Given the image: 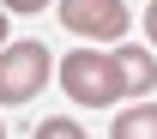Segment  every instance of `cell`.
<instances>
[{"label":"cell","mask_w":157,"mask_h":139,"mask_svg":"<svg viewBox=\"0 0 157 139\" xmlns=\"http://www.w3.org/2000/svg\"><path fill=\"white\" fill-rule=\"evenodd\" d=\"M6 37H12V30H6V12H0V48H6Z\"/></svg>","instance_id":"cell-9"},{"label":"cell","mask_w":157,"mask_h":139,"mask_svg":"<svg viewBox=\"0 0 157 139\" xmlns=\"http://www.w3.org/2000/svg\"><path fill=\"white\" fill-rule=\"evenodd\" d=\"M60 91L73 103H85V109H109V103L127 97L115 55H97V48H73V55L60 60Z\"/></svg>","instance_id":"cell-1"},{"label":"cell","mask_w":157,"mask_h":139,"mask_svg":"<svg viewBox=\"0 0 157 139\" xmlns=\"http://www.w3.org/2000/svg\"><path fill=\"white\" fill-rule=\"evenodd\" d=\"M115 67H121V85L133 91V97H145V91H157V60L139 48V42H121L115 48Z\"/></svg>","instance_id":"cell-4"},{"label":"cell","mask_w":157,"mask_h":139,"mask_svg":"<svg viewBox=\"0 0 157 139\" xmlns=\"http://www.w3.org/2000/svg\"><path fill=\"white\" fill-rule=\"evenodd\" d=\"M30 139H85V127L60 115V121H42V127H36V133H30Z\"/></svg>","instance_id":"cell-6"},{"label":"cell","mask_w":157,"mask_h":139,"mask_svg":"<svg viewBox=\"0 0 157 139\" xmlns=\"http://www.w3.org/2000/svg\"><path fill=\"white\" fill-rule=\"evenodd\" d=\"M109 139H157V103H133V109H121Z\"/></svg>","instance_id":"cell-5"},{"label":"cell","mask_w":157,"mask_h":139,"mask_svg":"<svg viewBox=\"0 0 157 139\" xmlns=\"http://www.w3.org/2000/svg\"><path fill=\"white\" fill-rule=\"evenodd\" d=\"M48 0H0V12H42Z\"/></svg>","instance_id":"cell-7"},{"label":"cell","mask_w":157,"mask_h":139,"mask_svg":"<svg viewBox=\"0 0 157 139\" xmlns=\"http://www.w3.org/2000/svg\"><path fill=\"white\" fill-rule=\"evenodd\" d=\"M60 24L73 37H91V42H115L127 37V0H60Z\"/></svg>","instance_id":"cell-3"},{"label":"cell","mask_w":157,"mask_h":139,"mask_svg":"<svg viewBox=\"0 0 157 139\" xmlns=\"http://www.w3.org/2000/svg\"><path fill=\"white\" fill-rule=\"evenodd\" d=\"M48 73H55V60H48L42 42H6V48H0V103H6V109L30 103L42 85H48Z\"/></svg>","instance_id":"cell-2"},{"label":"cell","mask_w":157,"mask_h":139,"mask_svg":"<svg viewBox=\"0 0 157 139\" xmlns=\"http://www.w3.org/2000/svg\"><path fill=\"white\" fill-rule=\"evenodd\" d=\"M0 139H6V127H0Z\"/></svg>","instance_id":"cell-10"},{"label":"cell","mask_w":157,"mask_h":139,"mask_svg":"<svg viewBox=\"0 0 157 139\" xmlns=\"http://www.w3.org/2000/svg\"><path fill=\"white\" fill-rule=\"evenodd\" d=\"M145 37L157 42V0H151V6H145Z\"/></svg>","instance_id":"cell-8"}]
</instances>
